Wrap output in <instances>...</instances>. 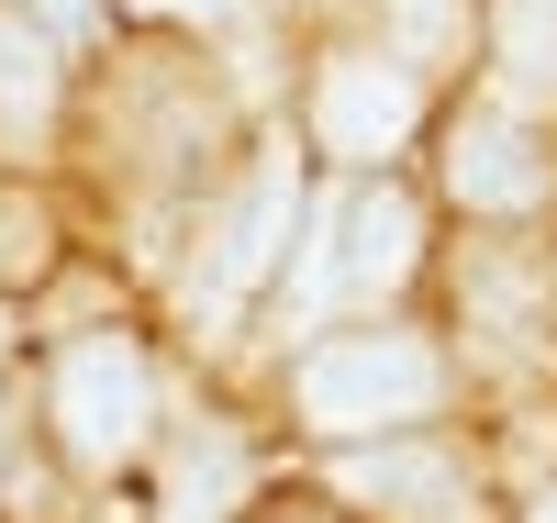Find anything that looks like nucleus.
I'll return each instance as SVG.
<instances>
[{
    "mask_svg": "<svg viewBox=\"0 0 557 523\" xmlns=\"http://www.w3.org/2000/svg\"><path fill=\"white\" fill-rule=\"evenodd\" d=\"M290 401L312 435H401V423H435L446 412V357L424 335H323L301 368H290Z\"/></svg>",
    "mask_w": 557,
    "mask_h": 523,
    "instance_id": "1",
    "label": "nucleus"
},
{
    "mask_svg": "<svg viewBox=\"0 0 557 523\" xmlns=\"http://www.w3.org/2000/svg\"><path fill=\"white\" fill-rule=\"evenodd\" d=\"M45 401H57V446L78 468H123L157 423V368L134 335H78L57 357V378H45Z\"/></svg>",
    "mask_w": 557,
    "mask_h": 523,
    "instance_id": "2",
    "label": "nucleus"
},
{
    "mask_svg": "<svg viewBox=\"0 0 557 523\" xmlns=\"http://www.w3.org/2000/svg\"><path fill=\"white\" fill-rule=\"evenodd\" d=\"M412 123H424V78L380 45H335V57L312 67V146L346 157V167H380L412 146Z\"/></svg>",
    "mask_w": 557,
    "mask_h": 523,
    "instance_id": "3",
    "label": "nucleus"
},
{
    "mask_svg": "<svg viewBox=\"0 0 557 523\" xmlns=\"http://www.w3.org/2000/svg\"><path fill=\"white\" fill-rule=\"evenodd\" d=\"M446 189L469 212H535L546 189H557V146H546L513 101H480L469 123L446 134Z\"/></svg>",
    "mask_w": 557,
    "mask_h": 523,
    "instance_id": "4",
    "label": "nucleus"
},
{
    "mask_svg": "<svg viewBox=\"0 0 557 523\" xmlns=\"http://www.w3.org/2000/svg\"><path fill=\"white\" fill-rule=\"evenodd\" d=\"M346 490L380 501L391 523H469L480 512V468L457 457V446H380V457L346 468Z\"/></svg>",
    "mask_w": 557,
    "mask_h": 523,
    "instance_id": "5",
    "label": "nucleus"
},
{
    "mask_svg": "<svg viewBox=\"0 0 557 523\" xmlns=\"http://www.w3.org/2000/svg\"><path fill=\"white\" fill-rule=\"evenodd\" d=\"M412 246H424V212H412V189H357V201H335V290L346 301H380L412 278Z\"/></svg>",
    "mask_w": 557,
    "mask_h": 523,
    "instance_id": "6",
    "label": "nucleus"
},
{
    "mask_svg": "<svg viewBox=\"0 0 557 523\" xmlns=\"http://www.w3.org/2000/svg\"><path fill=\"white\" fill-rule=\"evenodd\" d=\"M278 234H290V157H268V167L246 178V201H235V223H223V246H212V267H201V290H212V312H223V301H246L257 278L278 267Z\"/></svg>",
    "mask_w": 557,
    "mask_h": 523,
    "instance_id": "7",
    "label": "nucleus"
},
{
    "mask_svg": "<svg viewBox=\"0 0 557 523\" xmlns=\"http://www.w3.org/2000/svg\"><path fill=\"white\" fill-rule=\"evenodd\" d=\"M235 501H246V435H235V423H190V435L168 446L157 512L168 523H235Z\"/></svg>",
    "mask_w": 557,
    "mask_h": 523,
    "instance_id": "8",
    "label": "nucleus"
},
{
    "mask_svg": "<svg viewBox=\"0 0 557 523\" xmlns=\"http://www.w3.org/2000/svg\"><path fill=\"white\" fill-rule=\"evenodd\" d=\"M57 134V45L34 23H0V157H34Z\"/></svg>",
    "mask_w": 557,
    "mask_h": 523,
    "instance_id": "9",
    "label": "nucleus"
},
{
    "mask_svg": "<svg viewBox=\"0 0 557 523\" xmlns=\"http://www.w3.org/2000/svg\"><path fill=\"white\" fill-rule=\"evenodd\" d=\"M380 23L401 45V67H435V57L469 45V0H380Z\"/></svg>",
    "mask_w": 557,
    "mask_h": 523,
    "instance_id": "10",
    "label": "nucleus"
},
{
    "mask_svg": "<svg viewBox=\"0 0 557 523\" xmlns=\"http://www.w3.org/2000/svg\"><path fill=\"white\" fill-rule=\"evenodd\" d=\"M502 67H513L524 89L557 78V0H502Z\"/></svg>",
    "mask_w": 557,
    "mask_h": 523,
    "instance_id": "11",
    "label": "nucleus"
},
{
    "mask_svg": "<svg viewBox=\"0 0 557 523\" xmlns=\"http://www.w3.org/2000/svg\"><path fill=\"white\" fill-rule=\"evenodd\" d=\"M34 246H45V234H34V212H12V201H0V278H12V267H34Z\"/></svg>",
    "mask_w": 557,
    "mask_h": 523,
    "instance_id": "12",
    "label": "nucleus"
},
{
    "mask_svg": "<svg viewBox=\"0 0 557 523\" xmlns=\"http://www.w3.org/2000/svg\"><path fill=\"white\" fill-rule=\"evenodd\" d=\"M146 12H168V23H223L235 0H146Z\"/></svg>",
    "mask_w": 557,
    "mask_h": 523,
    "instance_id": "13",
    "label": "nucleus"
},
{
    "mask_svg": "<svg viewBox=\"0 0 557 523\" xmlns=\"http://www.w3.org/2000/svg\"><path fill=\"white\" fill-rule=\"evenodd\" d=\"M34 12H45V23H78V12H89V0H34Z\"/></svg>",
    "mask_w": 557,
    "mask_h": 523,
    "instance_id": "14",
    "label": "nucleus"
},
{
    "mask_svg": "<svg viewBox=\"0 0 557 523\" xmlns=\"http://www.w3.org/2000/svg\"><path fill=\"white\" fill-rule=\"evenodd\" d=\"M524 523H557V490H535V501H524Z\"/></svg>",
    "mask_w": 557,
    "mask_h": 523,
    "instance_id": "15",
    "label": "nucleus"
},
{
    "mask_svg": "<svg viewBox=\"0 0 557 523\" xmlns=\"http://www.w3.org/2000/svg\"><path fill=\"white\" fill-rule=\"evenodd\" d=\"M290 523H312V512H290Z\"/></svg>",
    "mask_w": 557,
    "mask_h": 523,
    "instance_id": "16",
    "label": "nucleus"
},
{
    "mask_svg": "<svg viewBox=\"0 0 557 523\" xmlns=\"http://www.w3.org/2000/svg\"><path fill=\"white\" fill-rule=\"evenodd\" d=\"M0 335H12V323H0Z\"/></svg>",
    "mask_w": 557,
    "mask_h": 523,
    "instance_id": "17",
    "label": "nucleus"
}]
</instances>
